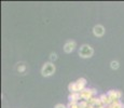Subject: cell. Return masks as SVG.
Segmentation results:
<instances>
[{"mask_svg":"<svg viewBox=\"0 0 124 108\" xmlns=\"http://www.w3.org/2000/svg\"><path fill=\"white\" fill-rule=\"evenodd\" d=\"M93 53H94V50H93V48L89 44L81 45L79 49V55L82 58H90V57H92Z\"/></svg>","mask_w":124,"mask_h":108,"instance_id":"cell-1","label":"cell"},{"mask_svg":"<svg viewBox=\"0 0 124 108\" xmlns=\"http://www.w3.org/2000/svg\"><path fill=\"white\" fill-rule=\"evenodd\" d=\"M54 73H55V65L52 62L45 63L41 68V74L43 77H51Z\"/></svg>","mask_w":124,"mask_h":108,"instance_id":"cell-2","label":"cell"},{"mask_svg":"<svg viewBox=\"0 0 124 108\" xmlns=\"http://www.w3.org/2000/svg\"><path fill=\"white\" fill-rule=\"evenodd\" d=\"M97 94V91L95 89H84L83 91L80 92V95H81V100H86L89 102L91 98L95 97V95Z\"/></svg>","mask_w":124,"mask_h":108,"instance_id":"cell-3","label":"cell"},{"mask_svg":"<svg viewBox=\"0 0 124 108\" xmlns=\"http://www.w3.org/2000/svg\"><path fill=\"white\" fill-rule=\"evenodd\" d=\"M76 42L73 41V40H69L65 43V45H64V51L66 52V53H71V52L73 51V50L76 49Z\"/></svg>","mask_w":124,"mask_h":108,"instance_id":"cell-4","label":"cell"},{"mask_svg":"<svg viewBox=\"0 0 124 108\" xmlns=\"http://www.w3.org/2000/svg\"><path fill=\"white\" fill-rule=\"evenodd\" d=\"M107 95H108V97L113 102V100H120L121 96H122V93H121L120 91L111 90V91H109V92L107 93Z\"/></svg>","mask_w":124,"mask_h":108,"instance_id":"cell-5","label":"cell"},{"mask_svg":"<svg viewBox=\"0 0 124 108\" xmlns=\"http://www.w3.org/2000/svg\"><path fill=\"white\" fill-rule=\"evenodd\" d=\"M93 33H94L96 37H101L105 33V27L102 25H96L93 28Z\"/></svg>","mask_w":124,"mask_h":108,"instance_id":"cell-6","label":"cell"},{"mask_svg":"<svg viewBox=\"0 0 124 108\" xmlns=\"http://www.w3.org/2000/svg\"><path fill=\"white\" fill-rule=\"evenodd\" d=\"M68 100L69 102H76V103H79L81 100V95H80V92H77V93H70L68 96Z\"/></svg>","mask_w":124,"mask_h":108,"instance_id":"cell-7","label":"cell"},{"mask_svg":"<svg viewBox=\"0 0 124 108\" xmlns=\"http://www.w3.org/2000/svg\"><path fill=\"white\" fill-rule=\"evenodd\" d=\"M76 82H77V84H78L79 92H81V91H83V90L85 89V85H86V79H85V78H80V79H78Z\"/></svg>","mask_w":124,"mask_h":108,"instance_id":"cell-8","label":"cell"},{"mask_svg":"<svg viewBox=\"0 0 124 108\" xmlns=\"http://www.w3.org/2000/svg\"><path fill=\"white\" fill-rule=\"evenodd\" d=\"M68 90H69V92H70V93H77V92H79V89H78L77 82H71V83H69Z\"/></svg>","mask_w":124,"mask_h":108,"instance_id":"cell-9","label":"cell"},{"mask_svg":"<svg viewBox=\"0 0 124 108\" xmlns=\"http://www.w3.org/2000/svg\"><path fill=\"white\" fill-rule=\"evenodd\" d=\"M78 105H79V108H86L89 106V103H87L86 100H80V102L78 103Z\"/></svg>","mask_w":124,"mask_h":108,"instance_id":"cell-10","label":"cell"},{"mask_svg":"<svg viewBox=\"0 0 124 108\" xmlns=\"http://www.w3.org/2000/svg\"><path fill=\"white\" fill-rule=\"evenodd\" d=\"M67 108H79V105L76 102H69V104L67 105Z\"/></svg>","mask_w":124,"mask_h":108,"instance_id":"cell-11","label":"cell"},{"mask_svg":"<svg viewBox=\"0 0 124 108\" xmlns=\"http://www.w3.org/2000/svg\"><path fill=\"white\" fill-rule=\"evenodd\" d=\"M110 67L112 69H118L119 68V62L118 61H112L110 63Z\"/></svg>","mask_w":124,"mask_h":108,"instance_id":"cell-12","label":"cell"},{"mask_svg":"<svg viewBox=\"0 0 124 108\" xmlns=\"http://www.w3.org/2000/svg\"><path fill=\"white\" fill-rule=\"evenodd\" d=\"M57 58V55L56 53H51V55H50V61L53 63V61H55V59Z\"/></svg>","mask_w":124,"mask_h":108,"instance_id":"cell-13","label":"cell"},{"mask_svg":"<svg viewBox=\"0 0 124 108\" xmlns=\"http://www.w3.org/2000/svg\"><path fill=\"white\" fill-rule=\"evenodd\" d=\"M25 69H26L25 65H21V66L17 67V70L20 71V73H23V71H25Z\"/></svg>","mask_w":124,"mask_h":108,"instance_id":"cell-14","label":"cell"},{"mask_svg":"<svg viewBox=\"0 0 124 108\" xmlns=\"http://www.w3.org/2000/svg\"><path fill=\"white\" fill-rule=\"evenodd\" d=\"M54 108H67V106H65L64 104H57Z\"/></svg>","mask_w":124,"mask_h":108,"instance_id":"cell-15","label":"cell"}]
</instances>
